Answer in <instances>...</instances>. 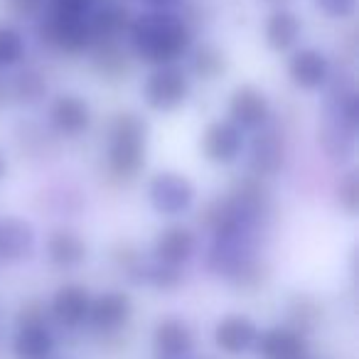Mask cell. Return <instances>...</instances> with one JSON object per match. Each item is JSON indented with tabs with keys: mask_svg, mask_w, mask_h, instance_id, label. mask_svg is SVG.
Returning a JSON list of instances; mask_svg holds the SVG:
<instances>
[{
	"mask_svg": "<svg viewBox=\"0 0 359 359\" xmlns=\"http://www.w3.org/2000/svg\"><path fill=\"white\" fill-rule=\"evenodd\" d=\"M3 344L6 359H57L62 337L47 318L45 300L30 298L15 310Z\"/></svg>",
	"mask_w": 359,
	"mask_h": 359,
	"instance_id": "obj_3",
	"label": "cell"
},
{
	"mask_svg": "<svg viewBox=\"0 0 359 359\" xmlns=\"http://www.w3.org/2000/svg\"><path fill=\"white\" fill-rule=\"evenodd\" d=\"M126 42L130 57L155 69L185 60L195 45V32L177 11H145L133 18Z\"/></svg>",
	"mask_w": 359,
	"mask_h": 359,
	"instance_id": "obj_1",
	"label": "cell"
},
{
	"mask_svg": "<svg viewBox=\"0 0 359 359\" xmlns=\"http://www.w3.org/2000/svg\"><path fill=\"white\" fill-rule=\"evenodd\" d=\"M91 65L101 79H126L130 72V52L121 42H94L89 50Z\"/></svg>",
	"mask_w": 359,
	"mask_h": 359,
	"instance_id": "obj_23",
	"label": "cell"
},
{
	"mask_svg": "<svg viewBox=\"0 0 359 359\" xmlns=\"http://www.w3.org/2000/svg\"><path fill=\"white\" fill-rule=\"evenodd\" d=\"M148 121L138 111H118L109 118L104 133L106 172L116 182H133L148 160Z\"/></svg>",
	"mask_w": 359,
	"mask_h": 359,
	"instance_id": "obj_2",
	"label": "cell"
},
{
	"mask_svg": "<svg viewBox=\"0 0 359 359\" xmlns=\"http://www.w3.org/2000/svg\"><path fill=\"white\" fill-rule=\"evenodd\" d=\"M323 320V308H320L318 300L308 298V295H295L288 300V308H285V323L295 325V327L305 330V332L313 334L315 327Z\"/></svg>",
	"mask_w": 359,
	"mask_h": 359,
	"instance_id": "obj_26",
	"label": "cell"
},
{
	"mask_svg": "<svg viewBox=\"0 0 359 359\" xmlns=\"http://www.w3.org/2000/svg\"><path fill=\"white\" fill-rule=\"evenodd\" d=\"M150 11H177L185 0H143Z\"/></svg>",
	"mask_w": 359,
	"mask_h": 359,
	"instance_id": "obj_31",
	"label": "cell"
},
{
	"mask_svg": "<svg viewBox=\"0 0 359 359\" xmlns=\"http://www.w3.org/2000/svg\"><path fill=\"white\" fill-rule=\"evenodd\" d=\"M288 79L300 91H320L332 79V60L318 47H295L288 57Z\"/></svg>",
	"mask_w": 359,
	"mask_h": 359,
	"instance_id": "obj_18",
	"label": "cell"
},
{
	"mask_svg": "<svg viewBox=\"0 0 359 359\" xmlns=\"http://www.w3.org/2000/svg\"><path fill=\"white\" fill-rule=\"evenodd\" d=\"M27 55V40L20 27L0 25V69H13Z\"/></svg>",
	"mask_w": 359,
	"mask_h": 359,
	"instance_id": "obj_27",
	"label": "cell"
},
{
	"mask_svg": "<svg viewBox=\"0 0 359 359\" xmlns=\"http://www.w3.org/2000/svg\"><path fill=\"white\" fill-rule=\"evenodd\" d=\"M91 106L84 96L72 94V91H65V94H57L55 99L47 106V123H50V130L60 138H79L89 130L91 126Z\"/></svg>",
	"mask_w": 359,
	"mask_h": 359,
	"instance_id": "obj_17",
	"label": "cell"
},
{
	"mask_svg": "<svg viewBox=\"0 0 359 359\" xmlns=\"http://www.w3.org/2000/svg\"><path fill=\"white\" fill-rule=\"evenodd\" d=\"M226 118L244 133H256L273 121V106L256 84H239L226 101Z\"/></svg>",
	"mask_w": 359,
	"mask_h": 359,
	"instance_id": "obj_14",
	"label": "cell"
},
{
	"mask_svg": "<svg viewBox=\"0 0 359 359\" xmlns=\"http://www.w3.org/2000/svg\"><path fill=\"white\" fill-rule=\"evenodd\" d=\"M261 325L246 313H226L212 327V347L219 359H244L254 354Z\"/></svg>",
	"mask_w": 359,
	"mask_h": 359,
	"instance_id": "obj_11",
	"label": "cell"
},
{
	"mask_svg": "<svg viewBox=\"0 0 359 359\" xmlns=\"http://www.w3.org/2000/svg\"><path fill=\"white\" fill-rule=\"evenodd\" d=\"M315 135H318L320 150H323L330 163L344 165L354 158V150H357V126L349 123L347 118H342L337 111L323 109Z\"/></svg>",
	"mask_w": 359,
	"mask_h": 359,
	"instance_id": "obj_16",
	"label": "cell"
},
{
	"mask_svg": "<svg viewBox=\"0 0 359 359\" xmlns=\"http://www.w3.org/2000/svg\"><path fill=\"white\" fill-rule=\"evenodd\" d=\"M6 172H8V160H6V155L0 153V180L6 177Z\"/></svg>",
	"mask_w": 359,
	"mask_h": 359,
	"instance_id": "obj_32",
	"label": "cell"
},
{
	"mask_svg": "<svg viewBox=\"0 0 359 359\" xmlns=\"http://www.w3.org/2000/svg\"><path fill=\"white\" fill-rule=\"evenodd\" d=\"M241 158L246 163V175H251V177L271 180L276 175H280L285 158H288V145H285L283 130L273 123L256 130L254 138L246 143Z\"/></svg>",
	"mask_w": 359,
	"mask_h": 359,
	"instance_id": "obj_10",
	"label": "cell"
},
{
	"mask_svg": "<svg viewBox=\"0 0 359 359\" xmlns=\"http://www.w3.org/2000/svg\"><path fill=\"white\" fill-rule=\"evenodd\" d=\"M47 91L50 86H47L45 74L35 67L15 72V76L8 81V96L20 106H40L47 99Z\"/></svg>",
	"mask_w": 359,
	"mask_h": 359,
	"instance_id": "obj_25",
	"label": "cell"
},
{
	"mask_svg": "<svg viewBox=\"0 0 359 359\" xmlns=\"http://www.w3.org/2000/svg\"><path fill=\"white\" fill-rule=\"evenodd\" d=\"M190 359H219V357H215V354H192Z\"/></svg>",
	"mask_w": 359,
	"mask_h": 359,
	"instance_id": "obj_35",
	"label": "cell"
},
{
	"mask_svg": "<svg viewBox=\"0 0 359 359\" xmlns=\"http://www.w3.org/2000/svg\"><path fill=\"white\" fill-rule=\"evenodd\" d=\"M148 202L155 215L165 219H180L190 215L197 202V187L187 175L175 170H160L148 180Z\"/></svg>",
	"mask_w": 359,
	"mask_h": 359,
	"instance_id": "obj_7",
	"label": "cell"
},
{
	"mask_svg": "<svg viewBox=\"0 0 359 359\" xmlns=\"http://www.w3.org/2000/svg\"><path fill=\"white\" fill-rule=\"evenodd\" d=\"M256 359H310L313 357V334L290 323H276L261 327L254 347Z\"/></svg>",
	"mask_w": 359,
	"mask_h": 359,
	"instance_id": "obj_13",
	"label": "cell"
},
{
	"mask_svg": "<svg viewBox=\"0 0 359 359\" xmlns=\"http://www.w3.org/2000/svg\"><path fill=\"white\" fill-rule=\"evenodd\" d=\"M35 32L42 45L67 57L86 55L91 50V45H94V37H91L86 18L57 15V13L45 11L37 18Z\"/></svg>",
	"mask_w": 359,
	"mask_h": 359,
	"instance_id": "obj_8",
	"label": "cell"
},
{
	"mask_svg": "<svg viewBox=\"0 0 359 359\" xmlns=\"http://www.w3.org/2000/svg\"><path fill=\"white\" fill-rule=\"evenodd\" d=\"M187 74L190 79L202 81H215L226 72V55L212 42H202V45H192L190 55H187Z\"/></svg>",
	"mask_w": 359,
	"mask_h": 359,
	"instance_id": "obj_24",
	"label": "cell"
},
{
	"mask_svg": "<svg viewBox=\"0 0 359 359\" xmlns=\"http://www.w3.org/2000/svg\"><path fill=\"white\" fill-rule=\"evenodd\" d=\"M135 13L126 6L123 0H101L99 6L89 13L86 22L94 42H121L128 35Z\"/></svg>",
	"mask_w": 359,
	"mask_h": 359,
	"instance_id": "obj_20",
	"label": "cell"
},
{
	"mask_svg": "<svg viewBox=\"0 0 359 359\" xmlns=\"http://www.w3.org/2000/svg\"><path fill=\"white\" fill-rule=\"evenodd\" d=\"M266 3L273 8H285V3H290V0H266Z\"/></svg>",
	"mask_w": 359,
	"mask_h": 359,
	"instance_id": "obj_34",
	"label": "cell"
},
{
	"mask_svg": "<svg viewBox=\"0 0 359 359\" xmlns=\"http://www.w3.org/2000/svg\"><path fill=\"white\" fill-rule=\"evenodd\" d=\"M192 94V79L182 65L155 67L140 86L143 104L155 114H172L185 106Z\"/></svg>",
	"mask_w": 359,
	"mask_h": 359,
	"instance_id": "obj_6",
	"label": "cell"
},
{
	"mask_svg": "<svg viewBox=\"0 0 359 359\" xmlns=\"http://www.w3.org/2000/svg\"><path fill=\"white\" fill-rule=\"evenodd\" d=\"M310 359H315V357H310Z\"/></svg>",
	"mask_w": 359,
	"mask_h": 359,
	"instance_id": "obj_36",
	"label": "cell"
},
{
	"mask_svg": "<svg viewBox=\"0 0 359 359\" xmlns=\"http://www.w3.org/2000/svg\"><path fill=\"white\" fill-rule=\"evenodd\" d=\"M45 256L52 269L57 271H76L84 266L89 256L84 236L72 226H55L45 239Z\"/></svg>",
	"mask_w": 359,
	"mask_h": 359,
	"instance_id": "obj_21",
	"label": "cell"
},
{
	"mask_svg": "<svg viewBox=\"0 0 359 359\" xmlns=\"http://www.w3.org/2000/svg\"><path fill=\"white\" fill-rule=\"evenodd\" d=\"M57 359H60V357H57Z\"/></svg>",
	"mask_w": 359,
	"mask_h": 359,
	"instance_id": "obj_37",
	"label": "cell"
},
{
	"mask_svg": "<svg viewBox=\"0 0 359 359\" xmlns=\"http://www.w3.org/2000/svg\"><path fill=\"white\" fill-rule=\"evenodd\" d=\"M197 354V330L180 315H163L148 334V359H190Z\"/></svg>",
	"mask_w": 359,
	"mask_h": 359,
	"instance_id": "obj_9",
	"label": "cell"
},
{
	"mask_svg": "<svg viewBox=\"0 0 359 359\" xmlns=\"http://www.w3.org/2000/svg\"><path fill=\"white\" fill-rule=\"evenodd\" d=\"M37 251V229L22 217L0 219V264H22Z\"/></svg>",
	"mask_w": 359,
	"mask_h": 359,
	"instance_id": "obj_19",
	"label": "cell"
},
{
	"mask_svg": "<svg viewBox=\"0 0 359 359\" xmlns=\"http://www.w3.org/2000/svg\"><path fill=\"white\" fill-rule=\"evenodd\" d=\"M246 148V133L229 118L212 121L200 135V153L212 165H234Z\"/></svg>",
	"mask_w": 359,
	"mask_h": 359,
	"instance_id": "obj_15",
	"label": "cell"
},
{
	"mask_svg": "<svg viewBox=\"0 0 359 359\" xmlns=\"http://www.w3.org/2000/svg\"><path fill=\"white\" fill-rule=\"evenodd\" d=\"M197 254H200V234L182 222L163 226L150 244V261L180 271H185L187 264L197 259Z\"/></svg>",
	"mask_w": 359,
	"mask_h": 359,
	"instance_id": "obj_12",
	"label": "cell"
},
{
	"mask_svg": "<svg viewBox=\"0 0 359 359\" xmlns=\"http://www.w3.org/2000/svg\"><path fill=\"white\" fill-rule=\"evenodd\" d=\"M135 320V300L128 290L123 288H109L94 293L86 318L84 334L101 349H111L121 344L133 327Z\"/></svg>",
	"mask_w": 359,
	"mask_h": 359,
	"instance_id": "obj_4",
	"label": "cell"
},
{
	"mask_svg": "<svg viewBox=\"0 0 359 359\" xmlns=\"http://www.w3.org/2000/svg\"><path fill=\"white\" fill-rule=\"evenodd\" d=\"M303 37V20L288 8H273L264 22V42L271 52H293Z\"/></svg>",
	"mask_w": 359,
	"mask_h": 359,
	"instance_id": "obj_22",
	"label": "cell"
},
{
	"mask_svg": "<svg viewBox=\"0 0 359 359\" xmlns=\"http://www.w3.org/2000/svg\"><path fill=\"white\" fill-rule=\"evenodd\" d=\"M313 6L330 20H352L359 0H313Z\"/></svg>",
	"mask_w": 359,
	"mask_h": 359,
	"instance_id": "obj_29",
	"label": "cell"
},
{
	"mask_svg": "<svg viewBox=\"0 0 359 359\" xmlns=\"http://www.w3.org/2000/svg\"><path fill=\"white\" fill-rule=\"evenodd\" d=\"M18 3H22V6H32V8H40L45 0H18Z\"/></svg>",
	"mask_w": 359,
	"mask_h": 359,
	"instance_id": "obj_33",
	"label": "cell"
},
{
	"mask_svg": "<svg viewBox=\"0 0 359 359\" xmlns=\"http://www.w3.org/2000/svg\"><path fill=\"white\" fill-rule=\"evenodd\" d=\"M334 202L347 217H357L359 212V177L354 170H347L334 185Z\"/></svg>",
	"mask_w": 359,
	"mask_h": 359,
	"instance_id": "obj_28",
	"label": "cell"
},
{
	"mask_svg": "<svg viewBox=\"0 0 359 359\" xmlns=\"http://www.w3.org/2000/svg\"><path fill=\"white\" fill-rule=\"evenodd\" d=\"M91 298V288L79 280H65L52 290V295L45 300V310L60 337H84Z\"/></svg>",
	"mask_w": 359,
	"mask_h": 359,
	"instance_id": "obj_5",
	"label": "cell"
},
{
	"mask_svg": "<svg viewBox=\"0 0 359 359\" xmlns=\"http://www.w3.org/2000/svg\"><path fill=\"white\" fill-rule=\"evenodd\" d=\"M101 0H47V11L69 18H89Z\"/></svg>",
	"mask_w": 359,
	"mask_h": 359,
	"instance_id": "obj_30",
	"label": "cell"
}]
</instances>
